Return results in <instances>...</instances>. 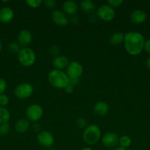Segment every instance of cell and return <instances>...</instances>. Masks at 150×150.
<instances>
[{
  "label": "cell",
  "instance_id": "obj_1",
  "mask_svg": "<svg viewBox=\"0 0 150 150\" xmlns=\"http://www.w3.org/2000/svg\"><path fill=\"white\" fill-rule=\"evenodd\" d=\"M124 48L126 52L132 56H137L144 48L145 40L139 32H129L124 35Z\"/></svg>",
  "mask_w": 150,
  "mask_h": 150
},
{
  "label": "cell",
  "instance_id": "obj_2",
  "mask_svg": "<svg viewBox=\"0 0 150 150\" xmlns=\"http://www.w3.org/2000/svg\"><path fill=\"white\" fill-rule=\"evenodd\" d=\"M48 80L50 84L57 89H65L69 83V79L66 73L63 70L54 69L50 71L48 76Z\"/></svg>",
  "mask_w": 150,
  "mask_h": 150
},
{
  "label": "cell",
  "instance_id": "obj_3",
  "mask_svg": "<svg viewBox=\"0 0 150 150\" xmlns=\"http://www.w3.org/2000/svg\"><path fill=\"white\" fill-rule=\"evenodd\" d=\"M101 130L96 125H90L84 130L82 138L85 144L94 145L99 141L101 138Z\"/></svg>",
  "mask_w": 150,
  "mask_h": 150
},
{
  "label": "cell",
  "instance_id": "obj_4",
  "mask_svg": "<svg viewBox=\"0 0 150 150\" xmlns=\"http://www.w3.org/2000/svg\"><path fill=\"white\" fill-rule=\"evenodd\" d=\"M18 59L21 64L24 67L32 66L36 60L35 52L30 48H22L18 54Z\"/></svg>",
  "mask_w": 150,
  "mask_h": 150
},
{
  "label": "cell",
  "instance_id": "obj_5",
  "mask_svg": "<svg viewBox=\"0 0 150 150\" xmlns=\"http://www.w3.org/2000/svg\"><path fill=\"white\" fill-rule=\"evenodd\" d=\"M34 92V88L30 83H23L16 87L14 90V95L21 100L26 99L32 96Z\"/></svg>",
  "mask_w": 150,
  "mask_h": 150
},
{
  "label": "cell",
  "instance_id": "obj_6",
  "mask_svg": "<svg viewBox=\"0 0 150 150\" xmlns=\"http://www.w3.org/2000/svg\"><path fill=\"white\" fill-rule=\"evenodd\" d=\"M44 111L42 107L38 104H32L26 110V117L29 121L37 122L42 117Z\"/></svg>",
  "mask_w": 150,
  "mask_h": 150
},
{
  "label": "cell",
  "instance_id": "obj_7",
  "mask_svg": "<svg viewBox=\"0 0 150 150\" xmlns=\"http://www.w3.org/2000/svg\"><path fill=\"white\" fill-rule=\"evenodd\" d=\"M83 72L82 64L78 62H71L66 67V75L71 79H79Z\"/></svg>",
  "mask_w": 150,
  "mask_h": 150
},
{
  "label": "cell",
  "instance_id": "obj_8",
  "mask_svg": "<svg viewBox=\"0 0 150 150\" xmlns=\"http://www.w3.org/2000/svg\"><path fill=\"white\" fill-rule=\"evenodd\" d=\"M97 16L104 21H110L115 18L116 12L108 4H102L97 10Z\"/></svg>",
  "mask_w": 150,
  "mask_h": 150
},
{
  "label": "cell",
  "instance_id": "obj_9",
  "mask_svg": "<svg viewBox=\"0 0 150 150\" xmlns=\"http://www.w3.org/2000/svg\"><path fill=\"white\" fill-rule=\"evenodd\" d=\"M37 141L41 146L44 147H51L54 142V138L52 133L49 131L43 130L37 136Z\"/></svg>",
  "mask_w": 150,
  "mask_h": 150
},
{
  "label": "cell",
  "instance_id": "obj_10",
  "mask_svg": "<svg viewBox=\"0 0 150 150\" xmlns=\"http://www.w3.org/2000/svg\"><path fill=\"white\" fill-rule=\"evenodd\" d=\"M119 137L115 133H107L101 138V143L103 146L107 148H116L119 144Z\"/></svg>",
  "mask_w": 150,
  "mask_h": 150
},
{
  "label": "cell",
  "instance_id": "obj_11",
  "mask_svg": "<svg viewBox=\"0 0 150 150\" xmlns=\"http://www.w3.org/2000/svg\"><path fill=\"white\" fill-rule=\"evenodd\" d=\"M51 20L59 26H65L69 23V19H68L66 15L60 10H56L51 13Z\"/></svg>",
  "mask_w": 150,
  "mask_h": 150
},
{
  "label": "cell",
  "instance_id": "obj_12",
  "mask_svg": "<svg viewBox=\"0 0 150 150\" xmlns=\"http://www.w3.org/2000/svg\"><path fill=\"white\" fill-rule=\"evenodd\" d=\"M32 40V34L26 29L21 31L18 35V43L24 48H27Z\"/></svg>",
  "mask_w": 150,
  "mask_h": 150
},
{
  "label": "cell",
  "instance_id": "obj_13",
  "mask_svg": "<svg viewBox=\"0 0 150 150\" xmlns=\"http://www.w3.org/2000/svg\"><path fill=\"white\" fill-rule=\"evenodd\" d=\"M14 17L13 10L10 7H4L0 9V22L3 23H9Z\"/></svg>",
  "mask_w": 150,
  "mask_h": 150
},
{
  "label": "cell",
  "instance_id": "obj_14",
  "mask_svg": "<svg viewBox=\"0 0 150 150\" xmlns=\"http://www.w3.org/2000/svg\"><path fill=\"white\" fill-rule=\"evenodd\" d=\"M52 63L55 69L60 70L66 68L69 64V59H68L67 57L66 56L63 55L56 56L54 58V59H53Z\"/></svg>",
  "mask_w": 150,
  "mask_h": 150
},
{
  "label": "cell",
  "instance_id": "obj_15",
  "mask_svg": "<svg viewBox=\"0 0 150 150\" xmlns=\"http://www.w3.org/2000/svg\"><path fill=\"white\" fill-rule=\"evenodd\" d=\"M146 19V14L141 10H135L131 13L130 20L135 24H141Z\"/></svg>",
  "mask_w": 150,
  "mask_h": 150
},
{
  "label": "cell",
  "instance_id": "obj_16",
  "mask_svg": "<svg viewBox=\"0 0 150 150\" xmlns=\"http://www.w3.org/2000/svg\"><path fill=\"white\" fill-rule=\"evenodd\" d=\"M78 6L75 1H71V0H68L66 1L63 4V13L65 14L69 15V16H73L76 14L77 11Z\"/></svg>",
  "mask_w": 150,
  "mask_h": 150
},
{
  "label": "cell",
  "instance_id": "obj_17",
  "mask_svg": "<svg viewBox=\"0 0 150 150\" xmlns=\"http://www.w3.org/2000/svg\"><path fill=\"white\" fill-rule=\"evenodd\" d=\"M30 124H29V120L26 119H21L18 120L15 125V129L17 132L20 133H26L29 130Z\"/></svg>",
  "mask_w": 150,
  "mask_h": 150
},
{
  "label": "cell",
  "instance_id": "obj_18",
  "mask_svg": "<svg viewBox=\"0 0 150 150\" xmlns=\"http://www.w3.org/2000/svg\"><path fill=\"white\" fill-rule=\"evenodd\" d=\"M109 111V106L107 103L99 101L97 102L94 106V111L95 114L99 116H104Z\"/></svg>",
  "mask_w": 150,
  "mask_h": 150
},
{
  "label": "cell",
  "instance_id": "obj_19",
  "mask_svg": "<svg viewBox=\"0 0 150 150\" xmlns=\"http://www.w3.org/2000/svg\"><path fill=\"white\" fill-rule=\"evenodd\" d=\"M124 34L121 32H115L110 36V42L113 45H118L124 42Z\"/></svg>",
  "mask_w": 150,
  "mask_h": 150
},
{
  "label": "cell",
  "instance_id": "obj_20",
  "mask_svg": "<svg viewBox=\"0 0 150 150\" xmlns=\"http://www.w3.org/2000/svg\"><path fill=\"white\" fill-rule=\"evenodd\" d=\"M95 4L90 0H84L80 3V9L84 13H91L95 10Z\"/></svg>",
  "mask_w": 150,
  "mask_h": 150
},
{
  "label": "cell",
  "instance_id": "obj_21",
  "mask_svg": "<svg viewBox=\"0 0 150 150\" xmlns=\"http://www.w3.org/2000/svg\"><path fill=\"white\" fill-rule=\"evenodd\" d=\"M10 119V114L5 107L0 106V124L8 123Z\"/></svg>",
  "mask_w": 150,
  "mask_h": 150
},
{
  "label": "cell",
  "instance_id": "obj_22",
  "mask_svg": "<svg viewBox=\"0 0 150 150\" xmlns=\"http://www.w3.org/2000/svg\"><path fill=\"white\" fill-rule=\"evenodd\" d=\"M131 143H132V141H131V139L128 136H122L121 137L119 138V146H121V147L126 149V148L130 146Z\"/></svg>",
  "mask_w": 150,
  "mask_h": 150
},
{
  "label": "cell",
  "instance_id": "obj_23",
  "mask_svg": "<svg viewBox=\"0 0 150 150\" xmlns=\"http://www.w3.org/2000/svg\"><path fill=\"white\" fill-rule=\"evenodd\" d=\"M10 131V127L8 123L0 124V136H5L8 135Z\"/></svg>",
  "mask_w": 150,
  "mask_h": 150
},
{
  "label": "cell",
  "instance_id": "obj_24",
  "mask_svg": "<svg viewBox=\"0 0 150 150\" xmlns=\"http://www.w3.org/2000/svg\"><path fill=\"white\" fill-rule=\"evenodd\" d=\"M8 48H9V51H10V52L13 53V54H19V51H21V45H19L18 42H12V43H10V45H9L8 46Z\"/></svg>",
  "mask_w": 150,
  "mask_h": 150
},
{
  "label": "cell",
  "instance_id": "obj_25",
  "mask_svg": "<svg viewBox=\"0 0 150 150\" xmlns=\"http://www.w3.org/2000/svg\"><path fill=\"white\" fill-rule=\"evenodd\" d=\"M42 2L43 1L41 0H26V4L32 8H37L40 7Z\"/></svg>",
  "mask_w": 150,
  "mask_h": 150
},
{
  "label": "cell",
  "instance_id": "obj_26",
  "mask_svg": "<svg viewBox=\"0 0 150 150\" xmlns=\"http://www.w3.org/2000/svg\"><path fill=\"white\" fill-rule=\"evenodd\" d=\"M87 125H88V122H87L86 120L82 117H79L76 120V125L79 128H85L87 127Z\"/></svg>",
  "mask_w": 150,
  "mask_h": 150
},
{
  "label": "cell",
  "instance_id": "obj_27",
  "mask_svg": "<svg viewBox=\"0 0 150 150\" xmlns=\"http://www.w3.org/2000/svg\"><path fill=\"white\" fill-rule=\"evenodd\" d=\"M9 103V98L5 94L0 95V106L4 107Z\"/></svg>",
  "mask_w": 150,
  "mask_h": 150
},
{
  "label": "cell",
  "instance_id": "obj_28",
  "mask_svg": "<svg viewBox=\"0 0 150 150\" xmlns=\"http://www.w3.org/2000/svg\"><path fill=\"white\" fill-rule=\"evenodd\" d=\"M108 5L111 7H119L121 4H123V0H108Z\"/></svg>",
  "mask_w": 150,
  "mask_h": 150
},
{
  "label": "cell",
  "instance_id": "obj_29",
  "mask_svg": "<svg viewBox=\"0 0 150 150\" xmlns=\"http://www.w3.org/2000/svg\"><path fill=\"white\" fill-rule=\"evenodd\" d=\"M7 88V82L4 79L0 78V95L4 94V91L6 90Z\"/></svg>",
  "mask_w": 150,
  "mask_h": 150
},
{
  "label": "cell",
  "instance_id": "obj_30",
  "mask_svg": "<svg viewBox=\"0 0 150 150\" xmlns=\"http://www.w3.org/2000/svg\"><path fill=\"white\" fill-rule=\"evenodd\" d=\"M56 3L57 2L55 0H46L44 1V4L48 8H54L56 5Z\"/></svg>",
  "mask_w": 150,
  "mask_h": 150
},
{
  "label": "cell",
  "instance_id": "obj_31",
  "mask_svg": "<svg viewBox=\"0 0 150 150\" xmlns=\"http://www.w3.org/2000/svg\"><path fill=\"white\" fill-rule=\"evenodd\" d=\"M65 90H66V92H67V93L71 94L74 92V86L69 83V84L66 86V88H65Z\"/></svg>",
  "mask_w": 150,
  "mask_h": 150
},
{
  "label": "cell",
  "instance_id": "obj_32",
  "mask_svg": "<svg viewBox=\"0 0 150 150\" xmlns=\"http://www.w3.org/2000/svg\"><path fill=\"white\" fill-rule=\"evenodd\" d=\"M144 48H145L146 51L150 54V39L147 40L146 41H145V44H144Z\"/></svg>",
  "mask_w": 150,
  "mask_h": 150
},
{
  "label": "cell",
  "instance_id": "obj_33",
  "mask_svg": "<svg viewBox=\"0 0 150 150\" xmlns=\"http://www.w3.org/2000/svg\"><path fill=\"white\" fill-rule=\"evenodd\" d=\"M146 67H148L149 69H150V57H149V58L147 59L146 62Z\"/></svg>",
  "mask_w": 150,
  "mask_h": 150
},
{
  "label": "cell",
  "instance_id": "obj_34",
  "mask_svg": "<svg viewBox=\"0 0 150 150\" xmlns=\"http://www.w3.org/2000/svg\"><path fill=\"white\" fill-rule=\"evenodd\" d=\"M113 150H126V149H125V148H122L121 147V146H118V147L114 148Z\"/></svg>",
  "mask_w": 150,
  "mask_h": 150
},
{
  "label": "cell",
  "instance_id": "obj_35",
  "mask_svg": "<svg viewBox=\"0 0 150 150\" xmlns=\"http://www.w3.org/2000/svg\"><path fill=\"white\" fill-rule=\"evenodd\" d=\"M79 150H93V149H91V148H90V147H84V148H82V149H81Z\"/></svg>",
  "mask_w": 150,
  "mask_h": 150
},
{
  "label": "cell",
  "instance_id": "obj_36",
  "mask_svg": "<svg viewBox=\"0 0 150 150\" xmlns=\"http://www.w3.org/2000/svg\"><path fill=\"white\" fill-rule=\"evenodd\" d=\"M1 50V40H0V51Z\"/></svg>",
  "mask_w": 150,
  "mask_h": 150
}]
</instances>
